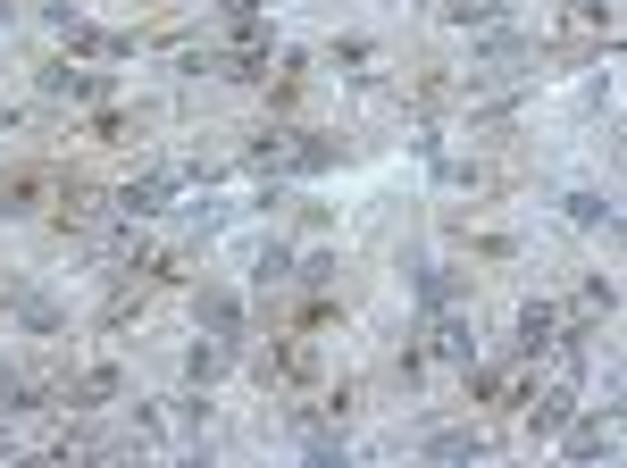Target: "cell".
I'll return each instance as SVG.
<instances>
[{
	"label": "cell",
	"instance_id": "1",
	"mask_svg": "<svg viewBox=\"0 0 627 468\" xmlns=\"http://www.w3.org/2000/svg\"><path fill=\"white\" fill-rule=\"evenodd\" d=\"M201 318H209V326H218V335H226V343H235V326H243V310H235V301H226V293H201Z\"/></svg>",
	"mask_w": 627,
	"mask_h": 468
},
{
	"label": "cell",
	"instance_id": "2",
	"mask_svg": "<svg viewBox=\"0 0 627 468\" xmlns=\"http://www.w3.org/2000/svg\"><path fill=\"white\" fill-rule=\"evenodd\" d=\"M519 343H527V351H544V343H552V310H544V301L519 318Z\"/></svg>",
	"mask_w": 627,
	"mask_h": 468
}]
</instances>
